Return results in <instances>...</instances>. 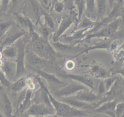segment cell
Instances as JSON below:
<instances>
[{
	"mask_svg": "<svg viewBox=\"0 0 124 117\" xmlns=\"http://www.w3.org/2000/svg\"><path fill=\"white\" fill-rule=\"evenodd\" d=\"M22 1V0H11L7 12L14 13V11L17 9V7L21 4Z\"/></svg>",
	"mask_w": 124,
	"mask_h": 117,
	"instance_id": "34",
	"label": "cell"
},
{
	"mask_svg": "<svg viewBox=\"0 0 124 117\" xmlns=\"http://www.w3.org/2000/svg\"><path fill=\"white\" fill-rule=\"evenodd\" d=\"M0 117H5L4 116H3V114H1V112L0 111Z\"/></svg>",
	"mask_w": 124,
	"mask_h": 117,
	"instance_id": "42",
	"label": "cell"
},
{
	"mask_svg": "<svg viewBox=\"0 0 124 117\" xmlns=\"http://www.w3.org/2000/svg\"><path fill=\"white\" fill-rule=\"evenodd\" d=\"M74 96L80 101L90 103L97 101L99 99V94L96 92L92 90H89L88 89L80 90Z\"/></svg>",
	"mask_w": 124,
	"mask_h": 117,
	"instance_id": "18",
	"label": "cell"
},
{
	"mask_svg": "<svg viewBox=\"0 0 124 117\" xmlns=\"http://www.w3.org/2000/svg\"><path fill=\"white\" fill-rule=\"evenodd\" d=\"M117 0H108V6H109V11L111 10V9L112 8L113 5L116 3Z\"/></svg>",
	"mask_w": 124,
	"mask_h": 117,
	"instance_id": "40",
	"label": "cell"
},
{
	"mask_svg": "<svg viewBox=\"0 0 124 117\" xmlns=\"http://www.w3.org/2000/svg\"><path fill=\"white\" fill-rule=\"evenodd\" d=\"M84 117H110L109 116L106 114H94L93 115H91L90 116Z\"/></svg>",
	"mask_w": 124,
	"mask_h": 117,
	"instance_id": "39",
	"label": "cell"
},
{
	"mask_svg": "<svg viewBox=\"0 0 124 117\" xmlns=\"http://www.w3.org/2000/svg\"><path fill=\"white\" fill-rule=\"evenodd\" d=\"M118 77L113 76V77H108L104 79V83L105 84V87L106 88V91H108L109 90L111 87L114 84Z\"/></svg>",
	"mask_w": 124,
	"mask_h": 117,
	"instance_id": "32",
	"label": "cell"
},
{
	"mask_svg": "<svg viewBox=\"0 0 124 117\" xmlns=\"http://www.w3.org/2000/svg\"><path fill=\"white\" fill-rule=\"evenodd\" d=\"M121 21L120 18L104 25L98 30L90 33H87L82 42L89 41L93 38H102L103 39L113 38L121 28Z\"/></svg>",
	"mask_w": 124,
	"mask_h": 117,
	"instance_id": "3",
	"label": "cell"
},
{
	"mask_svg": "<svg viewBox=\"0 0 124 117\" xmlns=\"http://www.w3.org/2000/svg\"><path fill=\"white\" fill-rule=\"evenodd\" d=\"M29 7L31 11L33 17L36 21L35 24L38 25L40 18L47 12L37 0H29Z\"/></svg>",
	"mask_w": 124,
	"mask_h": 117,
	"instance_id": "19",
	"label": "cell"
},
{
	"mask_svg": "<svg viewBox=\"0 0 124 117\" xmlns=\"http://www.w3.org/2000/svg\"><path fill=\"white\" fill-rule=\"evenodd\" d=\"M76 22H78V13L74 10H71L68 13L64 15L52 36V41H58L63 35V33Z\"/></svg>",
	"mask_w": 124,
	"mask_h": 117,
	"instance_id": "5",
	"label": "cell"
},
{
	"mask_svg": "<svg viewBox=\"0 0 124 117\" xmlns=\"http://www.w3.org/2000/svg\"><path fill=\"white\" fill-rule=\"evenodd\" d=\"M48 96L55 110V114L59 117H84L90 116L87 111L77 109L68 104L55 99L50 92Z\"/></svg>",
	"mask_w": 124,
	"mask_h": 117,
	"instance_id": "2",
	"label": "cell"
},
{
	"mask_svg": "<svg viewBox=\"0 0 124 117\" xmlns=\"http://www.w3.org/2000/svg\"><path fill=\"white\" fill-rule=\"evenodd\" d=\"M27 30L16 23L6 33L2 40L0 42V49L4 47L13 44L15 43L22 37L25 35Z\"/></svg>",
	"mask_w": 124,
	"mask_h": 117,
	"instance_id": "8",
	"label": "cell"
},
{
	"mask_svg": "<svg viewBox=\"0 0 124 117\" xmlns=\"http://www.w3.org/2000/svg\"><path fill=\"white\" fill-rule=\"evenodd\" d=\"M44 20V23L52 31H55L57 27L56 26V23L53 18V17L48 14V12H46L42 17Z\"/></svg>",
	"mask_w": 124,
	"mask_h": 117,
	"instance_id": "30",
	"label": "cell"
},
{
	"mask_svg": "<svg viewBox=\"0 0 124 117\" xmlns=\"http://www.w3.org/2000/svg\"><path fill=\"white\" fill-rule=\"evenodd\" d=\"M16 23L12 19H0V42L11 27Z\"/></svg>",
	"mask_w": 124,
	"mask_h": 117,
	"instance_id": "25",
	"label": "cell"
},
{
	"mask_svg": "<svg viewBox=\"0 0 124 117\" xmlns=\"http://www.w3.org/2000/svg\"><path fill=\"white\" fill-rule=\"evenodd\" d=\"M20 117H29V116H27L26 115H25V114H21V116H20Z\"/></svg>",
	"mask_w": 124,
	"mask_h": 117,
	"instance_id": "41",
	"label": "cell"
},
{
	"mask_svg": "<svg viewBox=\"0 0 124 117\" xmlns=\"http://www.w3.org/2000/svg\"><path fill=\"white\" fill-rule=\"evenodd\" d=\"M96 7V20L99 21L106 17L109 12L108 0H95Z\"/></svg>",
	"mask_w": 124,
	"mask_h": 117,
	"instance_id": "22",
	"label": "cell"
},
{
	"mask_svg": "<svg viewBox=\"0 0 124 117\" xmlns=\"http://www.w3.org/2000/svg\"><path fill=\"white\" fill-rule=\"evenodd\" d=\"M30 117H48L55 115L53 105L42 103H34L24 113Z\"/></svg>",
	"mask_w": 124,
	"mask_h": 117,
	"instance_id": "7",
	"label": "cell"
},
{
	"mask_svg": "<svg viewBox=\"0 0 124 117\" xmlns=\"http://www.w3.org/2000/svg\"><path fill=\"white\" fill-rule=\"evenodd\" d=\"M89 73L92 76L97 78L105 79L110 76L111 73L101 64L93 61L90 66Z\"/></svg>",
	"mask_w": 124,
	"mask_h": 117,
	"instance_id": "14",
	"label": "cell"
},
{
	"mask_svg": "<svg viewBox=\"0 0 124 117\" xmlns=\"http://www.w3.org/2000/svg\"><path fill=\"white\" fill-rule=\"evenodd\" d=\"M60 76H61L64 78L70 79L75 81L81 83L86 86L91 90L94 91L95 92L96 89L94 81L91 77L87 75L81 74L62 73L60 74Z\"/></svg>",
	"mask_w": 124,
	"mask_h": 117,
	"instance_id": "13",
	"label": "cell"
},
{
	"mask_svg": "<svg viewBox=\"0 0 124 117\" xmlns=\"http://www.w3.org/2000/svg\"><path fill=\"white\" fill-rule=\"evenodd\" d=\"M23 37L17 40L14 44L17 50V55L16 60L17 65V71L15 81L20 78L25 77L27 73L25 67V58L26 46L29 40L27 38H24Z\"/></svg>",
	"mask_w": 124,
	"mask_h": 117,
	"instance_id": "4",
	"label": "cell"
},
{
	"mask_svg": "<svg viewBox=\"0 0 124 117\" xmlns=\"http://www.w3.org/2000/svg\"><path fill=\"white\" fill-rule=\"evenodd\" d=\"M52 32L53 31L47 26L44 23H42L38 26V32H37V33L41 37L49 41L50 39H51L50 37L52 35Z\"/></svg>",
	"mask_w": 124,
	"mask_h": 117,
	"instance_id": "28",
	"label": "cell"
},
{
	"mask_svg": "<svg viewBox=\"0 0 124 117\" xmlns=\"http://www.w3.org/2000/svg\"><path fill=\"white\" fill-rule=\"evenodd\" d=\"M114 40L113 38H107L103 39L101 41L94 43L93 45L90 46L89 47L85 48L82 52L79 53L77 56H78L84 53L88 52L89 51L94 50L96 49H109L112 50V44Z\"/></svg>",
	"mask_w": 124,
	"mask_h": 117,
	"instance_id": "21",
	"label": "cell"
},
{
	"mask_svg": "<svg viewBox=\"0 0 124 117\" xmlns=\"http://www.w3.org/2000/svg\"><path fill=\"white\" fill-rule=\"evenodd\" d=\"M0 83L4 87L10 88L12 82H11L6 77L3 72L0 68Z\"/></svg>",
	"mask_w": 124,
	"mask_h": 117,
	"instance_id": "33",
	"label": "cell"
},
{
	"mask_svg": "<svg viewBox=\"0 0 124 117\" xmlns=\"http://www.w3.org/2000/svg\"><path fill=\"white\" fill-rule=\"evenodd\" d=\"M31 50L39 57L54 62L58 57L57 52L48 41L41 37L33 29L29 32Z\"/></svg>",
	"mask_w": 124,
	"mask_h": 117,
	"instance_id": "1",
	"label": "cell"
},
{
	"mask_svg": "<svg viewBox=\"0 0 124 117\" xmlns=\"http://www.w3.org/2000/svg\"><path fill=\"white\" fill-rule=\"evenodd\" d=\"M88 89L85 85L74 81V82L68 83L63 88L52 92L51 94L57 99L70 97L75 95L78 91Z\"/></svg>",
	"mask_w": 124,
	"mask_h": 117,
	"instance_id": "9",
	"label": "cell"
},
{
	"mask_svg": "<svg viewBox=\"0 0 124 117\" xmlns=\"http://www.w3.org/2000/svg\"><path fill=\"white\" fill-rule=\"evenodd\" d=\"M110 72L112 74H119L124 78V66H122L119 68L112 69V70L110 71Z\"/></svg>",
	"mask_w": 124,
	"mask_h": 117,
	"instance_id": "35",
	"label": "cell"
},
{
	"mask_svg": "<svg viewBox=\"0 0 124 117\" xmlns=\"http://www.w3.org/2000/svg\"><path fill=\"white\" fill-rule=\"evenodd\" d=\"M1 53L4 58L16 60L17 55V50L15 44L4 47L1 50Z\"/></svg>",
	"mask_w": 124,
	"mask_h": 117,
	"instance_id": "24",
	"label": "cell"
},
{
	"mask_svg": "<svg viewBox=\"0 0 124 117\" xmlns=\"http://www.w3.org/2000/svg\"><path fill=\"white\" fill-rule=\"evenodd\" d=\"M84 15L93 21L96 20V7L95 0H85Z\"/></svg>",
	"mask_w": 124,
	"mask_h": 117,
	"instance_id": "23",
	"label": "cell"
},
{
	"mask_svg": "<svg viewBox=\"0 0 124 117\" xmlns=\"http://www.w3.org/2000/svg\"><path fill=\"white\" fill-rule=\"evenodd\" d=\"M113 57L117 64H121L124 61V41L113 51Z\"/></svg>",
	"mask_w": 124,
	"mask_h": 117,
	"instance_id": "27",
	"label": "cell"
},
{
	"mask_svg": "<svg viewBox=\"0 0 124 117\" xmlns=\"http://www.w3.org/2000/svg\"><path fill=\"white\" fill-rule=\"evenodd\" d=\"M57 99L61 102H65L73 107L82 110L87 111L88 110L91 109L93 108V105L91 103L80 101L76 99L74 96L63 97Z\"/></svg>",
	"mask_w": 124,
	"mask_h": 117,
	"instance_id": "16",
	"label": "cell"
},
{
	"mask_svg": "<svg viewBox=\"0 0 124 117\" xmlns=\"http://www.w3.org/2000/svg\"><path fill=\"white\" fill-rule=\"evenodd\" d=\"M96 21H93L85 15L82 16L81 19L77 24L75 30L81 29L89 27L93 28L95 24Z\"/></svg>",
	"mask_w": 124,
	"mask_h": 117,
	"instance_id": "29",
	"label": "cell"
},
{
	"mask_svg": "<svg viewBox=\"0 0 124 117\" xmlns=\"http://www.w3.org/2000/svg\"><path fill=\"white\" fill-rule=\"evenodd\" d=\"M117 104L116 100H112L105 102L98 107L93 109V112L95 114H102L108 115V114H112L115 115V110ZM109 116V115H108Z\"/></svg>",
	"mask_w": 124,
	"mask_h": 117,
	"instance_id": "17",
	"label": "cell"
},
{
	"mask_svg": "<svg viewBox=\"0 0 124 117\" xmlns=\"http://www.w3.org/2000/svg\"><path fill=\"white\" fill-rule=\"evenodd\" d=\"M2 53L0 51V60L1 59V58H2Z\"/></svg>",
	"mask_w": 124,
	"mask_h": 117,
	"instance_id": "43",
	"label": "cell"
},
{
	"mask_svg": "<svg viewBox=\"0 0 124 117\" xmlns=\"http://www.w3.org/2000/svg\"><path fill=\"white\" fill-rule=\"evenodd\" d=\"M51 45L52 46L55 50L58 53L64 54H71L75 53L77 52H79L81 49L84 50L78 46H75L74 45L62 43L60 41L50 42Z\"/></svg>",
	"mask_w": 124,
	"mask_h": 117,
	"instance_id": "15",
	"label": "cell"
},
{
	"mask_svg": "<svg viewBox=\"0 0 124 117\" xmlns=\"http://www.w3.org/2000/svg\"><path fill=\"white\" fill-rule=\"evenodd\" d=\"M93 28L89 27L87 28L75 30L71 35H62L60 38V42L68 44H77L82 42V41L85 38L87 33Z\"/></svg>",
	"mask_w": 124,
	"mask_h": 117,
	"instance_id": "10",
	"label": "cell"
},
{
	"mask_svg": "<svg viewBox=\"0 0 124 117\" xmlns=\"http://www.w3.org/2000/svg\"><path fill=\"white\" fill-rule=\"evenodd\" d=\"M54 3L53 5V10L58 14L62 13L64 10L65 6L62 1L56 0L54 1Z\"/></svg>",
	"mask_w": 124,
	"mask_h": 117,
	"instance_id": "31",
	"label": "cell"
},
{
	"mask_svg": "<svg viewBox=\"0 0 124 117\" xmlns=\"http://www.w3.org/2000/svg\"><path fill=\"white\" fill-rule=\"evenodd\" d=\"M75 67V63L72 60H68L65 63V68L68 70H71L74 69Z\"/></svg>",
	"mask_w": 124,
	"mask_h": 117,
	"instance_id": "37",
	"label": "cell"
},
{
	"mask_svg": "<svg viewBox=\"0 0 124 117\" xmlns=\"http://www.w3.org/2000/svg\"><path fill=\"white\" fill-rule=\"evenodd\" d=\"M37 73L41 77L45 79L48 86L52 88V92L63 88L68 83L59 79L54 74L48 73L43 70H39Z\"/></svg>",
	"mask_w": 124,
	"mask_h": 117,
	"instance_id": "12",
	"label": "cell"
},
{
	"mask_svg": "<svg viewBox=\"0 0 124 117\" xmlns=\"http://www.w3.org/2000/svg\"><path fill=\"white\" fill-rule=\"evenodd\" d=\"M52 117H58V116H57L56 115V114L55 115H53Z\"/></svg>",
	"mask_w": 124,
	"mask_h": 117,
	"instance_id": "44",
	"label": "cell"
},
{
	"mask_svg": "<svg viewBox=\"0 0 124 117\" xmlns=\"http://www.w3.org/2000/svg\"><path fill=\"white\" fill-rule=\"evenodd\" d=\"M25 62V67L27 66L37 72L39 70H43L44 68L48 66L53 62L39 57L31 49L28 50L26 48Z\"/></svg>",
	"mask_w": 124,
	"mask_h": 117,
	"instance_id": "6",
	"label": "cell"
},
{
	"mask_svg": "<svg viewBox=\"0 0 124 117\" xmlns=\"http://www.w3.org/2000/svg\"><path fill=\"white\" fill-rule=\"evenodd\" d=\"M2 111L5 117H15L12 103L5 92H3L0 98Z\"/></svg>",
	"mask_w": 124,
	"mask_h": 117,
	"instance_id": "20",
	"label": "cell"
},
{
	"mask_svg": "<svg viewBox=\"0 0 124 117\" xmlns=\"http://www.w3.org/2000/svg\"><path fill=\"white\" fill-rule=\"evenodd\" d=\"M120 18L121 19V28H124V4L123 6V8L121 12Z\"/></svg>",
	"mask_w": 124,
	"mask_h": 117,
	"instance_id": "38",
	"label": "cell"
},
{
	"mask_svg": "<svg viewBox=\"0 0 124 117\" xmlns=\"http://www.w3.org/2000/svg\"><path fill=\"white\" fill-rule=\"evenodd\" d=\"M27 87V78L26 77L20 78L12 82L10 88L14 92H21Z\"/></svg>",
	"mask_w": 124,
	"mask_h": 117,
	"instance_id": "26",
	"label": "cell"
},
{
	"mask_svg": "<svg viewBox=\"0 0 124 117\" xmlns=\"http://www.w3.org/2000/svg\"><path fill=\"white\" fill-rule=\"evenodd\" d=\"M0 68L11 82L12 83L15 81L17 71V65L16 60L4 58L1 61Z\"/></svg>",
	"mask_w": 124,
	"mask_h": 117,
	"instance_id": "11",
	"label": "cell"
},
{
	"mask_svg": "<svg viewBox=\"0 0 124 117\" xmlns=\"http://www.w3.org/2000/svg\"><path fill=\"white\" fill-rule=\"evenodd\" d=\"M97 91H98V93L100 94H101L106 91L104 81H101L99 84L98 87H97Z\"/></svg>",
	"mask_w": 124,
	"mask_h": 117,
	"instance_id": "36",
	"label": "cell"
},
{
	"mask_svg": "<svg viewBox=\"0 0 124 117\" xmlns=\"http://www.w3.org/2000/svg\"><path fill=\"white\" fill-rule=\"evenodd\" d=\"M124 1V0H117V1Z\"/></svg>",
	"mask_w": 124,
	"mask_h": 117,
	"instance_id": "45",
	"label": "cell"
}]
</instances>
